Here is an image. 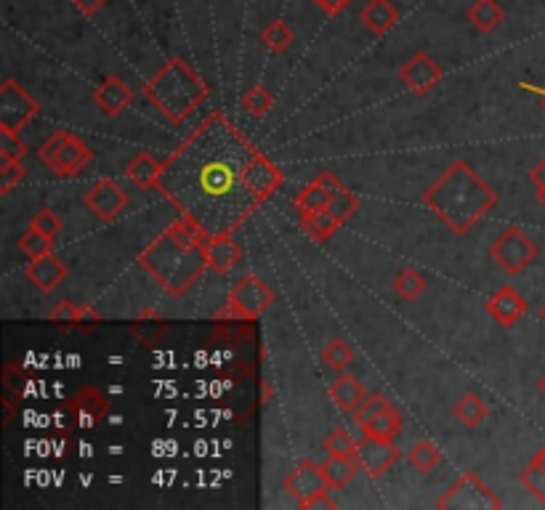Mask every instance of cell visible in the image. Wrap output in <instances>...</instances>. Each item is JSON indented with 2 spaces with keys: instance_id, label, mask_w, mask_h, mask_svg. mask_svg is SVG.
Masks as SVG:
<instances>
[{
  "instance_id": "obj_23",
  "label": "cell",
  "mask_w": 545,
  "mask_h": 510,
  "mask_svg": "<svg viewBox=\"0 0 545 510\" xmlns=\"http://www.w3.org/2000/svg\"><path fill=\"white\" fill-rule=\"evenodd\" d=\"M165 173V163H160L155 155H149V152H139V155L133 157L131 163L125 165V176L131 178L133 184L149 192V189H160V181H163Z\"/></svg>"
},
{
  "instance_id": "obj_5",
  "label": "cell",
  "mask_w": 545,
  "mask_h": 510,
  "mask_svg": "<svg viewBox=\"0 0 545 510\" xmlns=\"http://www.w3.org/2000/svg\"><path fill=\"white\" fill-rule=\"evenodd\" d=\"M40 163L48 165V168L54 170L56 176L62 178H72L80 176L88 165L94 163V149L88 147L86 141L75 136L70 131H54L48 136L38 149Z\"/></svg>"
},
{
  "instance_id": "obj_9",
  "label": "cell",
  "mask_w": 545,
  "mask_h": 510,
  "mask_svg": "<svg viewBox=\"0 0 545 510\" xmlns=\"http://www.w3.org/2000/svg\"><path fill=\"white\" fill-rule=\"evenodd\" d=\"M38 112V101L27 88L11 78L0 83V131L19 133L38 117Z\"/></svg>"
},
{
  "instance_id": "obj_16",
  "label": "cell",
  "mask_w": 545,
  "mask_h": 510,
  "mask_svg": "<svg viewBox=\"0 0 545 510\" xmlns=\"http://www.w3.org/2000/svg\"><path fill=\"white\" fill-rule=\"evenodd\" d=\"M335 186H341V181H338L330 170H322L320 176H314V181H309V184L298 192L296 202H293L298 210V218L314 216V213H322V210L330 208Z\"/></svg>"
},
{
  "instance_id": "obj_27",
  "label": "cell",
  "mask_w": 545,
  "mask_h": 510,
  "mask_svg": "<svg viewBox=\"0 0 545 510\" xmlns=\"http://www.w3.org/2000/svg\"><path fill=\"white\" fill-rule=\"evenodd\" d=\"M452 415L458 418V423H463L466 428H476L479 423H484V418L490 415V407L484 402L482 396L468 391L466 396H460L455 407H452Z\"/></svg>"
},
{
  "instance_id": "obj_29",
  "label": "cell",
  "mask_w": 545,
  "mask_h": 510,
  "mask_svg": "<svg viewBox=\"0 0 545 510\" xmlns=\"http://www.w3.org/2000/svg\"><path fill=\"white\" fill-rule=\"evenodd\" d=\"M258 38H261V43H264L272 54H285V51L293 46L296 35H293V30H290L288 24L282 22V19H274V22L266 24Z\"/></svg>"
},
{
  "instance_id": "obj_10",
  "label": "cell",
  "mask_w": 545,
  "mask_h": 510,
  "mask_svg": "<svg viewBox=\"0 0 545 510\" xmlns=\"http://www.w3.org/2000/svg\"><path fill=\"white\" fill-rule=\"evenodd\" d=\"M64 407H67L72 428H83V431H96L109 415L107 396L94 386L80 388L78 394L72 396Z\"/></svg>"
},
{
  "instance_id": "obj_14",
  "label": "cell",
  "mask_w": 545,
  "mask_h": 510,
  "mask_svg": "<svg viewBox=\"0 0 545 510\" xmlns=\"http://www.w3.org/2000/svg\"><path fill=\"white\" fill-rule=\"evenodd\" d=\"M399 80H402L405 88H410L415 96H426V93L434 91L436 85L442 83V67H439L426 51H415V54L399 67Z\"/></svg>"
},
{
  "instance_id": "obj_15",
  "label": "cell",
  "mask_w": 545,
  "mask_h": 510,
  "mask_svg": "<svg viewBox=\"0 0 545 510\" xmlns=\"http://www.w3.org/2000/svg\"><path fill=\"white\" fill-rule=\"evenodd\" d=\"M357 457L365 476H370V479H381L383 473L391 471V468L397 465L402 452H399V447L394 441H381L373 439V436H365V439H359L357 444Z\"/></svg>"
},
{
  "instance_id": "obj_30",
  "label": "cell",
  "mask_w": 545,
  "mask_h": 510,
  "mask_svg": "<svg viewBox=\"0 0 545 510\" xmlns=\"http://www.w3.org/2000/svg\"><path fill=\"white\" fill-rule=\"evenodd\" d=\"M407 463L413 465L418 473H431L436 465L442 463V452L431 439H423L413 444V449L407 452Z\"/></svg>"
},
{
  "instance_id": "obj_38",
  "label": "cell",
  "mask_w": 545,
  "mask_h": 510,
  "mask_svg": "<svg viewBox=\"0 0 545 510\" xmlns=\"http://www.w3.org/2000/svg\"><path fill=\"white\" fill-rule=\"evenodd\" d=\"M51 248H54V240L46 237V234H40L38 229H32V226L19 237V250H22L30 261L32 258H43V255H48Z\"/></svg>"
},
{
  "instance_id": "obj_6",
  "label": "cell",
  "mask_w": 545,
  "mask_h": 510,
  "mask_svg": "<svg viewBox=\"0 0 545 510\" xmlns=\"http://www.w3.org/2000/svg\"><path fill=\"white\" fill-rule=\"evenodd\" d=\"M274 293L272 287L266 285L261 277H242L234 282V287L229 290V298H226V306L218 311V319H242V322H253L264 311L272 309Z\"/></svg>"
},
{
  "instance_id": "obj_34",
  "label": "cell",
  "mask_w": 545,
  "mask_h": 510,
  "mask_svg": "<svg viewBox=\"0 0 545 510\" xmlns=\"http://www.w3.org/2000/svg\"><path fill=\"white\" fill-rule=\"evenodd\" d=\"M272 104H274V96L269 93V88L261 83L248 88V93L242 96V109H245L253 120H261V117L269 115Z\"/></svg>"
},
{
  "instance_id": "obj_42",
  "label": "cell",
  "mask_w": 545,
  "mask_h": 510,
  "mask_svg": "<svg viewBox=\"0 0 545 510\" xmlns=\"http://www.w3.org/2000/svg\"><path fill=\"white\" fill-rule=\"evenodd\" d=\"M27 170L22 163H0V194H11L16 184H22Z\"/></svg>"
},
{
  "instance_id": "obj_20",
  "label": "cell",
  "mask_w": 545,
  "mask_h": 510,
  "mask_svg": "<svg viewBox=\"0 0 545 510\" xmlns=\"http://www.w3.org/2000/svg\"><path fill=\"white\" fill-rule=\"evenodd\" d=\"M94 101L96 107L102 109V115L120 117L133 101V91L128 88V83L123 78L109 75L107 80L99 83V88H94Z\"/></svg>"
},
{
  "instance_id": "obj_35",
  "label": "cell",
  "mask_w": 545,
  "mask_h": 510,
  "mask_svg": "<svg viewBox=\"0 0 545 510\" xmlns=\"http://www.w3.org/2000/svg\"><path fill=\"white\" fill-rule=\"evenodd\" d=\"M391 402L383 394H367V399L359 404L357 410L351 412V423L357 425V428H367V425L373 423L378 415L389 410Z\"/></svg>"
},
{
  "instance_id": "obj_47",
  "label": "cell",
  "mask_w": 545,
  "mask_h": 510,
  "mask_svg": "<svg viewBox=\"0 0 545 510\" xmlns=\"http://www.w3.org/2000/svg\"><path fill=\"white\" fill-rule=\"evenodd\" d=\"M522 88H527L530 93H538L540 101H543V109H545V88H538V85H527V83H524Z\"/></svg>"
},
{
  "instance_id": "obj_26",
  "label": "cell",
  "mask_w": 545,
  "mask_h": 510,
  "mask_svg": "<svg viewBox=\"0 0 545 510\" xmlns=\"http://www.w3.org/2000/svg\"><path fill=\"white\" fill-rule=\"evenodd\" d=\"M359 471H362V465H359L357 455H343V457L327 455V460L322 463V473H325L330 489H343Z\"/></svg>"
},
{
  "instance_id": "obj_45",
  "label": "cell",
  "mask_w": 545,
  "mask_h": 510,
  "mask_svg": "<svg viewBox=\"0 0 545 510\" xmlns=\"http://www.w3.org/2000/svg\"><path fill=\"white\" fill-rule=\"evenodd\" d=\"M72 6L78 8L80 14H86V16H94L96 11H99V8L104 6V3H107V0H70Z\"/></svg>"
},
{
  "instance_id": "obj_7",
  "label": "cell",
  "mask_w": 545,
  "mask_h": 510,
  "mask_svg": "<svg viewBox=\"0 0 545 510\" xmlns=\"http://www.w3.org/2000/svg\"><path fill=\"white\" fill-rule=\"evenodd\" d=\"M538 255H540L538 242L532 240L522 226H508V229H503L490 245V258L498 263L506 274H511V277L522 274L527 266H532Z\"/></svg>"
},
{
  "instance_id": "obj_46",
  "label": "cell",
  "mask_w": 545,
  "mask_h": 510,
  "mask_svg": "<svg viewBox=\"0 0 545 510\" xmlns=\"http://www.w3.org/2000/svg\"><path fill=\"white\" fill-rule=\"evenodd\" d=\"M530 181L535 189H545V157L530 170Z\"/></svg>"
},
{
  "instance_id": "obj_19",
  "label": "cell",
  "mask_w": 545,
  "mask_h": 510,
  "mask_svg": "<svg viewBox=\"0 0 545 510\" xmlns=\"http://www.w3.org/2000/svg\"><path fill=\"white\" fill-rule=\"evenodd\" d=\"M48 322L62 330H91L102 322V314L88 306V303H75V301H62L51 314H48Z\"/></svg>"
},
{
  "instance_id": "obj_28",
  "label": "cell",
  "mask_w": 545,
  "mask_h": 510,
  "mask_svg": "<svg viewBox=\"0 0 545 510\" xmlns=\"http://www.w3.org/2000/svg\"><path fill=\"white\" fill-rule=\"evenodd\" d=\"M362 431H365V436H373V439L394 441L399 433H402V415H399L397 407L391 404L389 410L383 412V415H378V418L367 425V428H362Z\"/></svg>"
},
{
  "instance_id": "obj_43",
  "label": "cell",
  "mask_w": 545,
  "mask_h": 510,
  "mask_svg": "<svg viewBox=\"0 0 545 510\" xmlns=\"http://www.w3.org/2000/svg\"><path fill=\"white\" fill-rule=\"evenodd\" d=\"M312 3L320 8L322 14L338 16V14H343V11H346V8H349L354 0H312Z\"/></svg>"
},
{
  "instance_id": "obj_37",
  "label": "cell",
  "mask_w": 545,
  "mask_h": 510,
  "mask_svg": "<svg viewBox=\"0 0 545 510\" xmlns=\"http://www.w3.org/2000/svg\"><path fill=\"white\" fill-rule=\"evenodd\" d=\"M357 444L359 441L351 439V433L346 431V428H333V431L325 436V441H322V449H325L327 455L343 457V455H357Z\"/></svg>"
},
{
  "instance_id": "obj_33",
  "label": "cell",
  "mask_w": 545,
  "mask_h": 510,
  "mask_svg": "<svg viewBox=\"0 0 545 510\" xmlns=\"http://www.w3.org/2000/svg\"><path fill=\"white\" fill-rule=\"evenodd\" d=\"M359 210V197L357 194H351L346 186H335L333 192V200H330V208H327V213L338 221V224H346V221H351V218L357 216Z\"/></svg>"
},
{
  "instance_id": "obj_25",
  "label": "cell",
  "mask_w": 545,
  "mask_h": 510,
  "mask_svg": "<svg viewBox=\"0 0 545 510\" xmlns=\"http://www.w3.org/2000/svg\"><path fill=\"white\" fill-rule=\"evenodd\" d=\"M466 19L474 24L476 30L484 32V35H490L500 27V24L506 22V11L500 6L498 0H474L466 11Z\"/></svg>"
},
{
  "instance_id": "obj_4",
  "label": "cell",
  "mask_w": 545,
  "mask_h": 510,
  "mask_svg": "<svg viewBox=\"0 0 545 510\" xmlns=\"http://www.w3.org/2000/svg\"><path fill=\"white\" fill-rule=\"evenodd\" d=\"M144 99L152 107L171 120L173 125H181L192 112H195L205 99H208V85L197 75V70L187 59L171 56L152 78L144 83Z\"/></svg>"
},
{
  "instance_id": "obj_21",
  "label": "cell",
  "mask_w": 545,
  "mask_h": 510,
  "mask_svg": "<svg viewBox=\"0 0 545 510\" xmlns=\"http://www.w3.org/2000/svg\"><path fill=\"white\" fill-rule=\"evenodd\" d=\"M399 19H402V14H399V8L391 0H367L362 11H359V22L365 24L367 30L378 35V38L389 35L399 24Z\"/></svg>"
},
{
  "instance_id": "obj_52",
  "label": "cell",
  "mask_w": 545,
  "mask_h": 510,
  "mask_svg": "<svg viewBox=\"0 0 545 510\" xmlns=\"http://www.w3.org/2000/svg\"><path fill=\"white\" fill-rule=\"evenodd\" d=\"M543 449H545V447H543Z\"/></svg>"
},
{
  "instance_id": "obj_49",
  "label": "cell",
  "mask_w": 545,
  "mask_h": 510,
  "mask_svg": "<svg viewBox=\"0 0 545 510\" xmlns=\"http://www.w3.org/2000/svg\"><path fill=\"white\" fill-rule=\"evenodd\" d=\"M538 388H540V394L545 396V372H543V375H540V380H538Z\"/></svg>"
},
{
  "instance_id": "obj_39",
  "label": "cell",
  "mask_w": 545,
  "mask_h": 510,
  "mask_svg": "<svg viewBox=\"0 0 545 510\" xmlns=\"http://www.w3.org/2000/svg\"><path fill=\"white\" fill-rule=\"evenodd\" d=\"M519 481H522V487L527 489L540 505H545V468L538 460H532V463L519 473Z\"/></svg>"
},
{
  "instance_id": "obj_24",
  "label": "cell",
  "mask_w": 545,
  "mask_h": 510,
  "mask_svg": "<svg viewBox=\"0 0 545 510\" xmlns=\"http://www.w3.org/2000/svg\"><path fill=\"white\" fill-rule=\"evenodd\" d=\"M327 394H330V399H333V404L338 410L349 412V415L367 399V391L365 386H362V380H357L354 375H341L338 380H333L330 388H327Z\"/></svg>"
},
{
  "instance_id": "obj_40",
  "label": "cell",
  "mask_w": 545,
  "mask_h": 510,
  "mask_svg": "<svg viewBox=\"0 0 545 510\" xmlns=\"http://www.w3.org/2000/svg\"><path fill=\"white\" fill-rule=\"evenodd\" d=\"M27 152L30 149H27L19 133L0 131V163H22Z\"/></svg>"
},
{
  "instance_id": "obj_11",
  "label": "cell",
  "mask_w": 545,
  "mask_h": 510,
  "mask_svg": "<svg viewBox=\"0 0 545 510\" xmlns=\"http://www.w3.org/2000/svg\"><path fill=\"white\" fill-rule=\"evenodd\" d=\"M86 202V208L94 213L99 221L109 224V221H117V218L123 216V210L128 208V192H125L123 186L117 184L115 178H99L91 189L83 197Z\"/></svg>"
},
{
  "instance_id": "obj_41",
  "label": "cell",
  "mask_w": 545,
  "mask_h": 510,
  "mask_svg": "<svg viewBox=\"0 0 545 510\" xmlns=\"http://www.w3.org/2000/svg\"><path fill=\"white\" fill-rule=\"evenodd\" d=\"M32 229H38L40 234H46L51 240H56V234L62 232V218L56 216L51 208H40L35 216L30 218Z\"/></svg>"
},
{
  "instance_id": "obj_22",
  "label": "cell",
  "mask_w": 545,
  "mask_h": 510,
  "mask_svg": "<svg viewBox=\"0 0 545 510\" xmlns=\"http://www.w3.org/2000/svg\"><path fill=\"white\" fill-rule=\"evenodd\" d=\"M242 248L234 242V237L229 232L211 234L208 240V266H211L216 274H229V271L240 263Z\"/></svg>"
},
{
  "instance_id": "obj_18",
  "label": "cell",
  "mask_w": 545,
  "mask_h": 510,
  "mask_svg": "<svg viewBox=\"0 0 545 510\" xmlns=\"http://www.w3.org/2000/svg\"><path fill=\"white\" fill-rule=\"evenodd\" d=\"M484 309H487V314H490L498 325L511 327L527 314V301L522 298V293H516L514 287L503 285L490 295V301L484 303Z\"/></svg>"
},
{
  "instance_id": "obj_31",
  "label": "cell",
  "mask_w": 545,
  "mask_h": 510,
  "mask_svg": "<svg viewBox=\"0 0 545 510\" xmlns=\"http://www.w3.org/2000/svg\"><path fill=\"white\" fill-rule=\"evenodd\" d=\"M423 290H426V277H423L418 269H410V266H407V269H402L397 277H394V293H397L402 301L407 303L418 301L423 295Z\"/></svg>"
},
{
  "instance_id": "obj_8",
  "label": "cell",
  "mask_w": 545,
  "mask_h": 510,
  "mask_svg": "<svg viewBox=\"0 0 545 510\" xmlns=\"http://www.w3.org/2000/svg\"><path fill=\"white\" fill-rule=\"evenodd\" d=\"M436 508L442 510H500V497L484 484L476 473H463L439 500Z\"/></svg>"
},
{
  "instance_id": "obj_1",
  "label": "cell",
  "mask_w": 545,
  "mask_h": 510,
  "mask_svg": "<svg viewBox=\"0 0 545 510\" xmlns=\"http://www.w3.org/2000/svg\"><path fill=\"white\" fill-rule=\"evenodd\" d=\"M258 149L226 120L211 115L168 160L157 192L211 234L240 229L261 202L245 186V165Z\"/></svg>"
},
{
  "instance_id": "obj_17",
  "label": "cell",
  "mask_w": 545,
  "mask_h": 510,
  "mask_svg": "<svg viewBox=\"0 0 545 510\" xmlns=\"http://www.w3.org/2000/svg\"><path fill=\"white\" fill-rule=\"evenodd\" d=\"M67 274H70V269H67L62 258H56L54 253L43 255V258H32V261L24 266V279H27L32 287H38L40 293H54L56 287L67 279Z\"/></svg>"
},
{
  "instance_id": "obj_2",
  "label": "cell",
  "mask_w": 545,
  "mask_h": 510,
  "mask_svg": "<svg viewBox=\"0 0 545 510\" xmlns=\"http://www.w3.org/2000/svg\"><path fill=\"white\" fill-rule=\"evenodd\" d=\"M211 232L192 216H179L160 237L139 253V266L171 298H181L203 277L208 266Z\"/></svg>"
},
{
  "instance_id": "obj_3",
  "label": "cell",
  "mask_w": 545,
  "mask_h": 510,
  "mask_svg": "<svg viewBox=\"0 0 545 510\" xmlns=\"http://www.w3.org/2000/svg\"><path fill=\"white\" fill-rule=\"evenodd\" d=\"M421 202L452 234L466 237L498 205V192L466 160H455L423 192Z\"/></svg>"
},
{
  "instance_id": "obj_50",
  "label": "cell",
  "mask_w": 545,
  "mask_h": 510,
  "mask_svg": "<svg viewBox=\"0 0 545 510\" xmlns=\"http://www.w3.org/2000/svg\"><path fill=\"white\" fill-rule=\"evenodd\" d=\"M538 202L545 208V189H538Z\"/></svg>"
},
{
  "instance_id": "obj_32",
  "label": "cell",
  "mask_w": 545,
  "mask_h": 510,
  "mask_svg": "<svg viewBox=\"0 0 545 510\" xmlns=\"http://www.w3.org/2000/svg\"><path fill=\"white\" fill-rule=\"evenodd\" d=\"M301 221V229H304L309 237H312L314 242H327L330 237H333L338 229H341V224L335 221L327 210H322V213H314V216H304V218H298Z\"/></svg>"
},
{
  "instance_id": "obj_13",
  "label": "cell",
  "mask_w": 545,
  "mask_h": 510,
  "mask_svg": "<svg viewBox=\"0 0 545 510\" xmlns=\"http://www.w3.org/2000/svg\"><path fill=\"white\" fill-rule=\"evenodd\" d=\"M245 186H248V192L256 197L258 202H266L272 197L277 189L282 186L285 176H282V170L264 155V152H256V155L250 157L248 165H245Z\"/></svg>"
},
{
  "instance_id": "obj_12",
  "label": "cell",
  "mask_w": 545,
  "mask_h": 510,
  "mask_svg": "<svg viewBox=\"0 0 545 510\" xmlns=\"http://www.w3.org/2000/svg\"><path fill=\"white\" fill-rule=\"evenodd\" d=\"M282 489L296 500L298 508H304V505L309 503V500H314L317 495L330 492V484H327L320 463H314V460H301V463L282 479Z\"/></svg>"
},
{
  "instance_id": "obj_44",
  "label": "cell",
  "mask_w": 545,
  "mask_h": 510,
  "mask_svg": "<svg viewBox=\"0 0 545 510\" xmlns=\"http://www.w3.org/2000/svg\"><path fill=\"white\" fill-rule=\"evenodd\" d=\"M335 503L333 497H330V492H322V495H317L314 500H309V503L304 505V510H333Z\"/></svg>"
},
{
  "instance_id": "obj_36",
  "label": "cell",
  "mask_w": 545,
  "mask_h": 510,
  "mask_svg": "<svg viewBox=\"0 0 545 510\" xmlns=\"http://www.w3.org/2000/svg\"><path fill=\"white\" fill-rule=\"evenodd\" d=\"M322 362H325L330 370L343 372L346 367H351V362H354V348H351L343 338H333L325 348H322Z\"/></svg>"
},
{
  "instance_id": "obj_51",
  "label": "cell",
  "mask_w": 545,
  "mask_h": 510,
  "mask_svg": "<svg viewBox=\"0 0 545 510\" xmlns=\"http://www.w3.org/2000/svg\"><path fill=\"white\" fill-rule=\"evenodd\" d=\"M540 322L545 325V303H543V309H540Z\"/></svg>"
},
{
  "instance_id": "obj_48",
  "label": "cell",
  "mask_w": 545,
  "mask_h": 510,
  "mask_svg": "<svg viewBox=\"0 0 545 510\" xmlns=\"http://www.w3.org/2000/svg\"><path fill=\"white\" fill-rule=\"evenodd\" d=\"M532 460H538V463H540V465H543V468H545V449H540L538 455L532 457Z\"/></svg>"
}]
</instances>
